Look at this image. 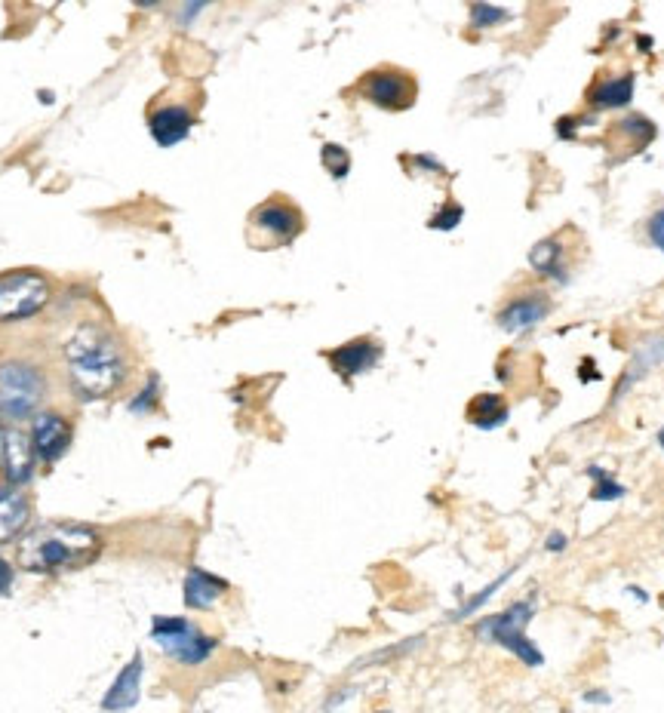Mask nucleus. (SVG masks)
Returning <instances> with one entry per match:
<instances>
[{
    "label": "nucleus",
    "mask_w": 664,
    "mask_h": 713,
    "mask_svg": "<svg viewBox=\"0 0 664 713\" xmlns=\"http://www.w3.org/2000/svg\"><path fill=\"white\" fill-rule=\"evenodd\" d=\"M379 713H391V710H379Z\"/></svg>",
    "instance_id": "f704fd0d"
},
{
    "label": "nucleus",
    "mask_w": 664,
    "mask_h": 713,
    "mask_svg": "<svg viewBox=\"0 0 664 713\" xmlns=\"http://www.w3.org/2000/svg\"><path fill=\"white\" fill-rule=\"evenodd\" d=\"M591 120L597 123V117H578V114H572V117H560L557 120V139H563V142H572V139H578V130L581 127H591Z\"/></svg>",
    "instance_id": "cd10ccee"
},
{
    "label": "nucleus",
    "mask_w": 664,
    "mask_h": 713,
    "mask_svg": "<svg viewBox=\"0 0 664 713\" xmlns=\"http://www.w3.org/2000/svg\"><path fill=\"white\" fill-rule=\"evenodd\" d=\"M588 477L594 480V492H591L594 501H618L621 495H625V486L615 483V480H612L603 468H597V465L588 468Z\"/></svg>",
    "instance_id": "393cba45"
},
{
    "label": "nucleus",
    "mask_w": 664,
    "mask_h": 713,
    "mask_svg": "<svg viewBox=\"0 0 664 713\" xmlns=\"http://www.w3.org/2000/svg\"><path fill=\"white\" fill-rule=\"evenodd\" d=\"M320 163H323V170L339 182L348 179V173H351V154H348V148H342L336 142H326L320 148Z\"/></svg>",
    "instance_id": "412c9836"
},
{
    "label": "nucleus",
    "mask_w": 664,
    "mask_h": 713,
    "mask_svg": "<svg viewBox=\"0 0 664 713\" xmlns=\"http://www.w3.org/2000/svg\"><path fill=\"white\" fill-rule=\"evenodd\" d=\"M511 575H514V569H508L505 575H498V578H495L492 584H486V587H483V591H480L477 597H471V600H468V603H465V606H462L459 612H455V618H468V615H474V612H477L480 606H486V603H489V600H492V597H495L498 591H502V584H505V581H508Z\"/></svg>",
    "instance_id": "bb28decb"
},
{
    "label": "nucleus",
    "mask_w": 664,
    "mask_h": 713,
    "mask_svg": "<svg viewBox=\"0 0 664 713\" xmlns=\"http://www.w3.org/2000/svg\"><path fill=\"white\" fill-rule=\"evenodd\" d=\"M305 231V216L286 197H271L259 203L246 219V240L253 249H280L289 246Z\"/></svg>",
    "instance_id": "423d86ee"
},
{
    "label": "nucleus",
    "mask_w": 664,
    "mask_h": 713,
    "mask_svg": "<svg viewBox=\"0 0 664 713\" xmlns=\"http://www.w3.org/2000/svg\"><path fill=\"white\" fill-rule=\"evenodd\" d=\"M646 234H649L652 246H655L658 253L664 256V206H658L655 213L649 216V222H646Z\"/></svg>",
    "instance_id": "c85d7f7f"
},
{
    "label": "nucleus",
    "mask_w": 664,
    "mask_h": 713,
    "mask_svg": "<svg viewBox=\"0 0 664 713\" xmlns=\"http://www.w3.org/2000/svg\"><path fill=\"white\" fill-rule=\"evenodd\" d=\"M535 615V600H517L514 606H508L505 612H498V615H489L477 624V637L483 643H495V646H502L508 649L514 658H520V664L526 667H542L545 664V655L542 649H538L529 634H526V627Z\"/></svg>",
    "instance_id": "20e7f679"
},
{
    "label": "nucleus",
    "mask_w": 664,
    "mask_h": 713,
    "mask_svg": "<svg viewBox=\"0 0 664 713\" xmlns=\"http://www.w3.org/2000/svg\"><path fill=\"white\" fill-rule=\"evenodd\" d=\"M661 360H664V335H649V339H643V342L637 345V351H634V357H631L625 375H621V382L615 385L612 403H618L621 397H625V394L643 379V375H646L652 366H658Z\"/></svg>",
    "instance_id": "a211bd4d"
},
{
    "label": "nucleus",
    "mask_w": 664,
    "mask_h": 713,
    "mask_svg": "<svg viewBox=\"0 0 664 713\" xmlns=\"http://www.w3.org/2000/svg\"><path fill=\"white\" fill-rule=\"evenodd\" d=\"M13 578H16V572H13V566L0 557V594H7L10 587H13Z\"/></svg>",
    "instance_id": "7c9ffc66"
},
{
    "label": "nucleus",
    "mask_w": 664,
    "mask_h": 713,
    "mask_svg": "<svg viewBox=\"0 0 664 713\" xmlns=\"http://www.w3.org/2000/svg\"><path fill=\"white\" fill-rule=\"evenodd\" d=\"M105 538L87 523H44L19 538V566L37 575L77 572L102 557Z\"/></svg>",
    "instance_id": "f03ea898"
},
{
    "label": "nucleus",
    "mask_w": 664,
    "mask_h": 713,
    "mask_svg": "<svg viewBox=\"0 0 664 713\" xmlns=\"http://www.w3.org/2000/svg\"><path fill=\"white\" fill-rule=\"evenodd\" d=\"M231 591V584L213 572H206L200 566H191L185 572V584H182V600L188 609L194 612H206V609H213L225 594Z\"/></svg>",
    "instance_id": "2eb2a0df"
},
{
    "label": "nucleus",
    "mask_w": 664,
    "mask_h": 713,
    "mask_svg": "<svg viewBox=\"0 0 664 713\" xmlns=\"http://www.w3.org/2000/svg\"><path fill=\"white\" fill-rule=\"evenodd\" d=\"M511 418V409L502 394H477L468 403V422L480 431H495L505 428Z\"/></svg>",
    "instance_id": "aec40b11"
},
{
    "label": "nucleus",
    "mask_w": 664,
    "mask_h": 713,
    "mask_svg": "<svg viewBox=\"0 0 664 713\" xmlns=\"http://www.w3.org/2000/svg\"><path fill=\"white\" fill-rule=\"evenodd\" d=\"M468 16H471V28L477 31H486V28H495L511 19V10L505 7H492V4H471L468 7Z\"/></svg>",
    "instance_id": "b1692460"
},
{
    "label": "nucleus",
    "mask_w": 664,
    "mask_h": 713,
    "mask_svg": "<svg viewBox=\"0 0 664 713\" xmlns=\"http://www.w3.org/2000/svg\"><path fill=\"white\" fill-rule=\"evenodd\" d=\"M637 90V74L625 71L615 77H600L588 87V105L594 111H615V108H628Z\"/></svg>",
    "instance_id": "f3484780"
},
{
    "label": "nucleus",
    "mask_w": 664,
    "mask_h": 713,
    "mask_svg": "<svg viewBox=\"0 0 664 713\" xmlns=\"http://www.w3.org/2000/svg\"><path fill=\"white\" fill-rule=\"evenodd\" d=\"M637 44H640V53H643V47H652V37H637Z\"/></svg>",
    "instance_id": "473e14b6"
},
{
    "label": "nucleus",
    "mask_w": 664,
    "mask_h": 713,
    "mask_svg": "<svg viewBox=\"0 0 664 713\" xmlns=\"http://www.w3.org/2000/svg\"><path fill=\"white\" fill-rule=\"evenodd\" d=\"M548 314H551L548 292L532 289V292H523V296H514L511 302H505L502 308H498L495 323L502 326L505 332H526V329L542 323Z\"/></svg>",
    "instance_id": "9d476101"
},
{
    "label": "nucleus",
    "mask_w": 664,
    "mask_h": 713,
    "mask_svg": "<svg viewBox=\"0 0 664 713\" xmlns=\"http://www.w3.org/2000/svg\"><path fill=\"white\" fill-rule=\"evenodd\" d=\"M151 640L163 655H170L173 661H179L185 667L206 664L219 649V640L200 631V624H194L188 618H176V615H154L151 618Z\"/></svg>",
    "instance_id": "39448f33"
},
{
    "label": "nucleus",
    "mask_w": 664,
    "mask_h": 713,
    "mask_svg": "<svg viewBox=\"0 0 664 713\" xmlns=\"http://www.w3.org/2000/svg\"><path fill=\"white\" fill-rule=\"evenodd\" d=\"M329 366L336 369L342 379H357V375L369 372L372 366H376L382 360V345L376 339H354V342H345L339 348H332L326 354Z\"/></svg>",
    "instance_id": "ddd939ff"
},
{
    "label": "nucleus",
    "mask_w": 664,
    "mask_h": 713,
    "mask_svg": "<svg viewBox=\"0 0 664 713\" xmlns=\"http://www.w3.org/2000/svg\"><path fill=\"white\" fill-rule=\"evenodd\" d=\"M566 246L560 237H548V240H538L532 249H529V268L545 277V280H557V283H566Z\"/></svg>",
    "instance_id": "6ab92c4d"
},
{
    "label": "nucleus",
    "mask_w": 664,
    "mask_h": 713,
    "mask_svg": "<svg viewBox=\"0 0 664 713\" xmlns=\"http://www.w3.org/2000/svg\"><path fill=\"white\" fill-rule=\"evenodd\" d=\"M31 523V501L19 486L0 483V544H10L25 535Z\"/></svg>",
    "instance_id": "dca6fc26"
},
{
    "label": "nucleus",
    "mask_w": 664,
    "mask_h": 713,
    "mask_svg": "<svg viewBox=\"0 0 664 713\" xmlns=\"http://www.w3.org/2000/svg\"><path fill=\"white\" fill-rule=\"evenodd\" d=\"M465 219V206L462 203H455V200H446L437 213L431 216L428 228L434 231H452V228H459V222Z\"/></svg>",
    "instance_id": "a878e982"
},
{
    "label": "nucleus",
    "mask_w": 664,
    "mask_h": 713,
    "mask_svg": "<svg viewBox=\"0 0 664 713\" xmlns=\"http://www.w3.org/2000/svg\"><path fill=\"white\" fill-rule=\"evenodd\" d=\"M160 403V375L157 372H148V382L145 388H139V394L127 403V409L133 415H151Z\"/></svg>",
    "instance_id": "5701e85b"
},
{
    "label": "nucleus",
    "mask_w": 664,
    "mask_h": 713,
    "mask_svg": "<svg viewBox=\"0 0 664 713\" xmlns=\"http://www.w3.org/2000/svg\"><path fill=\"white\" fill-rule=\"evenodd\" d=\"M47 400V375L28 360L0 363V422L16 425L34 418Z\"/></svg>",
    "instance_id": "7ed1b4c3"
},
{
    "label": "nucleus",
    "mask_w": 664,
    "mask_h": 713,
    "mask_svg": "<svg viewBox=\"0 0 664 713\" xmlns=\"http://www.w3.org/2000/svg\"><path fill=\"white\" fill-rule=\"evenodd\" d=\"M28 440H31V449H34L37 461H44V465H56V461H62L65 452L71 449L74 428L62 412L44 409V412H37L31 418Z\"/></svg>",
    "instance_id": "1a4fd4ad"
},
{
    "label": "nucleus",
    "mask_w": 664,
    "mask_h": 713,
    "mask_svg": "<svg viewBox=\"0 0 664 713\" xmlns=\"http://www.w3.org/2000/svg\"><path fill=\"white\" fill-rule=\"evenodd\" d=\"M50 302V283L34 271L0 274V323H19L44 311Z\"/></svg>",
    "instance_id": "0eeeda50"
},
{
    "label": "nucleus",
    "mask_w": 664,
    "mask_h": 713,
    "mask_svg": "<svg viewBox=\"0 0 664 713\" xmlns=\"http://www.w3.org/2000/svg\"><path fill=\"white\" fill-rule=\"evenodd\" d=\"M566 544H569V535L560 532V529H554V532L545 538V548H548L551 554H563V551H566Z\"/></svg>",
    "instance_id": "c756f323"
},
{
    "label": "nucleus",
    "mask_w": 664,
    "mask_h": 713,
    "mask_svg": "<svg viewBox=\"0 0 664 713\" xmlns=\"http://www.w3.org/2000/svg\"><path fill=\"white\" fill-rule=\"evenodd\" d=\"M618 133L628 136L634 148H646L655 139V123L643 114H631L625 120H618Z\"/></svg>",
    "instance_id": "4be33fe9"
},
{
    "label": "nucleus",
    "mask_w": 664,
    "mask_h": 713,
    "mask_svg": "<svg viewBox=\"0 0 664 713\" xmlns=\"http://www.w3.org/2000/svg\"><path fill=\"white\" fill-rule=\"evenodd\" d=\"M658 443H661V452H664V428L658 431Z\"/></svg>",
    "instance_id": "72a5a7b5"
},
{
    "label": "nucleus",
    "mask_w": 664,
    "mask_h": 713,
    "mask_svg": "<svg viewBox=\"0 0 664 713\" xmlns=\"http://www.w3.org/2000/svg\"><path fill=\"white\" fill-rule=\"evenodd\" d=\"M142 677H145V658H142V652H133V658L120 667V674L114 677L111 689L105 692L102 710L105 713L133 710L142 698Z\"/></svg>",
    "instance_id": "9b49d317"
},
{
    "label": "nucleus",
    "mask_w": 664,
    "mask_h": 713,
    "mask_svg": "<svg viewBox=\"0 0 664 713\" xmlns=\"http://www.w3.org/2000/svg\"><path fill=\"white\" fill-rule=\"evenodd\" d=\"M65 375L77 400L93 403L117 394L127 385L133 360L120 335L99 320H83L65 339L62 348Z\"/></svg>",
    "instance_id": "f257e3e1"
},
{
    "label": "nucleus",
    "mask_w": 664,
    "mask_h": 713,
    "mask_svg": "<svg viewBox=\"0 0 664 713\" xmlns=\"http://www.w3.org/2000/svg\"><path fill=\"white\" fill-rule=\"evenodd\" d=\"M357 93L382 111H406L415 105V96H419V83L415 77L403 68L394 65H382L372 68L357 80Z\"/></svg>",
    "instance_id": "6e6552de"
},
{
    "label": "nucleus",
    "mask_w": 664,
    "mask_h": 713,
    "mask_svg": "<svg viewBox=\"0 0 664 713\" xmlns=\"http://www.w3.org/2000/svg\"><path fill=\"white\" fill-rule=\"evenodd\" d=\"M148 130H151V139L160 145V148H173L179 142H185L194 130V114L188 105H163V108H154L148 114Z\"/></svg>",
    "instance_id": "4468645a"
},
{
    "label": "nucleus",
    "mask_w": 664,
    "mask_h": 713,
    "mask_svg": "<svg viewBox=\"0 0 664 713\" xmlns=\"http://www.w3.org/2000/svg\"><path fill=\"white\" fill-rule=\"evenodd\" d=\"M585 701L588 704H609V695L606 692H585Z\"/></svg>",
    "instance_id": "2f4dec72"
},
{
    "label": "nucleus",
    "mask_w": 664,
    "mask_h": 713,
    "mask_svg": "<svg viewBox=\"0 0 664 713\" xmlns=\"http://www.w3.org/2000/svg\"><path fill=\"white\" fill-rule=\"evenodd\" d=\"M37 455L31 449V440L19 431H4V446H0V468H4V483L25 486L34 477Z\"/></svg>",
    "instance_id": "f8f14e48"
}]
</instances>
